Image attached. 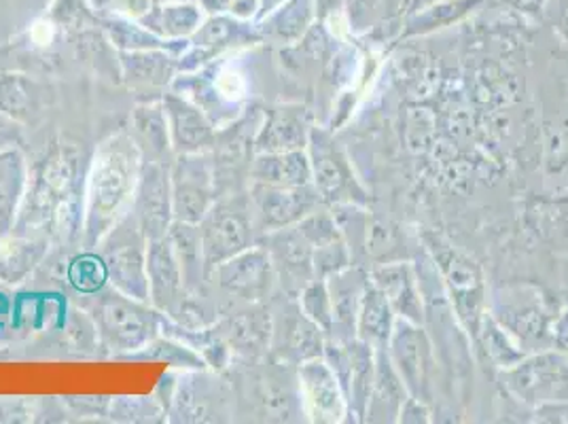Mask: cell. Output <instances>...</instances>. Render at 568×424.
<instances>
[{
  "mask_svg": "<svg viewBox=\"0 0 568 424\" xmlns=\"http://www.w3.org/2000/svg\"><path fill=\"white\" fill-rule=\"evenodd\" d=\"M312 265H314V276L316 279H329L333 274L346 270L353 265V253L346 244L344 238L323 244L312 251Z\"/></svg>",
  "mask_w": 568,
  "mask_h": 424,
  "instance_id": "obj_43",
  "label": "cell"
},
{
  "mask_svg": "<svg viewBox=\"0 0 568 424\" xmlns=\"http://www.w3.org/2000/svg\"><path fill=\"white\" fill-rule=\"evenodd\" d=\"M179 74V55L164 49L119 51V79L144 100H162ZM142 100V102H144Z\"/></svg>",
  "mask_w": 568,
  "mask_h": 424,
  "instance_id": "obj_19",
  "label": "cell"
},
{
  "mask_svg": "<svg viewBox=\"0 0 568 424\" xmlns=\"http://www.w3.org/2000/svg\"><path fill=\"white\" fill-rule=\"evenodd\" d=\"M297 306L308 316L314 325H318L327 335L333 330L332 295L325 279H314L297 295Z\"/></svg>",
  "mask_w": 568,
  "mask_h": 424,
  "instance_id": "obj_40",
  "label": "cell"
},
{
  "mask_svg": "<svg viewBox=\"0 0 568 424\" xmlns=\"http://www.w3.org/2000/svg\"><path fill=\"white\" fill-rule=\"evenodd\" d=\"M327 333L314 325L297 306V300L284 295V306L272 314L270 351L283 365L297 367L325 353Z\"/></svg>",
  "mask_w": 568,
  "mask_h": 424,
  "instance_id": "obj_14",
  "label": "cell"
},
{
  "mask_svg": "<svg viewBox=\"0 0 568 424\" xmlns=\"http://www.w3.org/2000/svg\"><path fill=\"white\" fill-rule=\"evenodd\" d=\"M409 397L402 377L393 367L386 349H376V376L363 423L393 424L399 421L403 401Z\"/></svg>",
  "mask_w": 568,
  "mask_h": 424,
  "instance_id": "obj_27",
  "label": "cell"
},
{
  "mask_svg": "<svg viewBox=\"0 0 568 424\" xmlns=\"http://www.w3.org/2000/svg\"><path fill=\"white\" fill-rule=\"evenodd\" d=\"M426 255L437 270L442 279V286L450 300L452 312L456 314L458 325L469 333V337L477 342L481 319L488 310V295L481 267L469 255L452 246L433 232L423 234Z\"/></svg>",
  "mask_w": 568,
  "mask_h": 424,
  "instance_id": "obj_2",
  "label": "cell"
},
{
  "mask_svg": "<svg viewBox=\"0 0 568 424\" xmlns=\"http://www.w3.org/2000/svg\"><path fill=\"white\" fill-rule=\"evenodd\" d=\"M248 198L255 212L257 232L267 234L274 230H283L297 225L310 212L325 206L323 198L314 185L306 188H274V185H248Z\"/></svg>",
  "mask_w": 568,
  "mask_h": 424,
  "instance_id": "obj_15",
  "label": "cell"
},
{
  "mask_svg": "<svg viewBox=\"0 0 568 424\" xmlns=\"http://www.w3.org/2000/svg\"><path fill=\"white\" fill-rule=\"evenodd\" d=\"M488 312L526 353L549 349L551 327L560 314L541 286L509 284L495 291Z\"/></svg>",
  "mask_w": 568,
  "mask_h": 424,
  "instance_id": "obj_5",
  "label": "cell"
},
{
  "mask_svg": "<svg viewBox=\"0 0 568 424\" xmlns=\"http://www.w3.org/2000/svg\"><path fill=\"white\" fill-rule=\"evenodd\" d=\"M498 4L509 7L526 18H541L547 7V0H497Z\"/></svg>",
  "mask_w": 568,
  "mask_h": 424,
  "instance_id": "obj_46",
  "label": "cell"
},
{
  "mask_svg": "<svg viewBox=\"0 0 568 424\" xmlns=\"http://www.w3.org/2000/svg\"><path fill=\"white\" fill-rule=\"evenodd\" d=\"M325 281L333 306V330L329 337L351 342L356 337V319L363 302V293L369 284V270L353 263Z\"/></svg>",
  "mask_w": 568,
  "mask_h": 424,
  "instance_id": "obj_25",
  "label": "cell"
},
{
  "mask_svg": "<svg viewBox=\"0 0 568 424\" xmlns=\"http://www.w3.org/2000/svg\"><path fill=\"white\" fill-rule=\"evenodd\" d=\"M32 83L22 74H0V113L20 121L32 107Z\"/></svg>",
  "mask_w": 568,
  "mask_h": 424,
  "instance_id": "obj_41",
  "label": "cell"
},
{
  "mask_svg": "<svg viewBox=\"0 0 568 424\" xmlns=\"http://www.w3.org/2000/svg\"><path fill=\"white\" fill-rule=\"evenodd\" d=\"M146 276H149V304L158 312L170 316L187 295V286H185L181 263L176 260L168 238L149 240Z\"/></svg>",
  "mask_w": 568,
  "mask_h": 424,
  "instance_id": "obj_22",
  "label": "cell"
},
{
  "mask_svg": "<svg viewBox=\"0 0 568 424\" xmlns=\"http://www.w3.org/2000/svg\"><path fill=\"white\" fill-rule=\"evenodd\" d=\"M251 183L274 188H306L312 185V165L308 151H281V153H255L251 170Z\"/></svg>",
  "mask_w": 568,
  "mask_h": 424,
  "instance_id": "obj_28",
  "label": "cell"
},
{
  "mask_svg": "<svg viewBox=\"0 0 568 424\" xmlns=\"http://www.w3.org/2000/svg\"><path fill=\"white\" fill-rule=\"evenodd\" d=\"M486 0H437L425 9H418L414 13H405L402 18V39L409 37H426L433 32H439L444 28L463 22L467 16H471L475 9H479Z\"/></svg>",
  "mask_w": 568,
  "mask_h": 424,
  "instance_id": "obj_32",
  "label": "cell"
},
{
  "mask_svg": "<svg viewBox=\"0 0 568 424\" xmlns=\"http://www.w3.org/2000/svg\"><path fill=\"white\" fill-rule=\"evenodd\" d=\"M302 412L318 424L348 423V400L329 363L312 359L297 365Z\"/></svg>",
  "mask_w": 568,
  "mask_h": 424,
  "instance_id": "obj_16",
  "label": "cell"
},
{
  "mask_svg": "<svg viewBox=\"0 0 568 424\" xmlns=\"http://www.w3.org/2000/svg\"><path fill=\"white\" fill-rule=\"evenodd\" d=\"M168 132L174 155L209 153L216 137V123L197 104L172 90L162 95Z\"/></svg>",
  "mask_w": 568,
  "mask_h": 424,
  "instance_id": "obj_21",
  "label": "cell"
},
{
  "mask_svg": "<svg viewBox=\"0 0 568 424\" xmlns=\"http://www.w3.org/2000/svg\"><path fill=\"white\" fill-rule=\"evenodd\" d=\"M430 405L425 401L416 400V397H407L403 401L402 412H399V424H428L430 418Z\"/></svg>",
  "mask_w": 568,
  "mask_h": 424,
  "instance_id": "obj_45",
  "label": "cell"
},
{
  "mask_svg": "<svg viewBox=\"0 0 568 424\" xmlns=\"http://www.w3.org/2000/svg\"><path fill=\"white\" fill-rule=\"evenodd\" d=\"M283 2H286V0H260V13H257V22H261L263 18H267L270 13H274Z\"/></svg>",
  "mask_w": 568,
  "mask_h": 424,
  "instance_id": "obj_49",
  "label": "cell"
},
{
  "mask_svg": "<svg viewBox=\"0 0 568 424\" xmlns=\"http://www.w3.org/2000/svg\"><path fill=\"white\" fill-rule=\"evenodd\" d=\"M214 331L225 340L232 353L260 359L270 353L272 312L263 304H246V307L230 312L221 323H216Z\"/></svg>",
  "mask_w": 568,
  "mask_h": 424,
  "instance_id": "obj_24",
  "label": "cell"
},
{
  "mask_svg": "<svg viewBox=\"0 0 568 424\" xmlns=\"http://www.w3.org/2000/svg\"><path fill=\"white\" fill-rule=\"evenodd\" d=\"M48 236L9 234L0 238V283L20 284L45 260Z\"/></svg>",
  "mask_w": 568,
  "mask_h": 424,
  "instance_id": "obj_31",
  "label": "cell"
},
{
  "mask_svg": "<svg viewBox=\"0 0 568 424\" xmlns=\"http://www.w3.org/2000/svg\"><path fill=\"white\" fill-rule=\"evenodd\" d=\"M358 258L372 261L369 267L379 265V263H388V261L409 260L402 228L397 223H393L390 219L374 216L369 212Z\"/></svg>",
  "mask_w": 568,
  "mask_h": 424,
  "instance_id": "obj_36",
  "label": "cell"
},
{
  "mask_svg": "<svg viewBox=\"0 0 568 424\" xmlns=\"http://www.w3.org/2000/svg\"><path fill=\"white\" fill-rule=\"evenodd\" d=\"M257 244L267 251L274 265L276 284L283 289L284 295L295 297L306 284L316 279L312 265V246L295 225L261 234Z\"/></svg>",
  "mask_w": 568,
  "mask_h": 424,
  "instance_id": "obj_18",
  "label": "cell"
},
{
  "mask_svg": "<svg viewBox=\"0 0 568 424\" xmlns=\"http://www.w3.org/2000/svg\"><path fill=\"white\" fill-rule=\"evenodd\" d=\"M149 32L166 41H185L202 26V9L191 2L151 7L136 20Z\"/></svg>",
  "mask_w": 568,
  "mask_h": 424,
  "instance_id": "obj_35",
  "label": "cell"
},
{
  "mask_svg": "<svg viewBox=\"0 0 568 424\" xmlns=\"http://www.w3.org/2000/svg\"><path fill=\"white\" fill-rule=\"evenodd\" d=\"M498 382L511 400L535 410L568 403V356L556 349L528 353L503 370Z\"/></svg>",
  "mask_w": 568,
  "mask_h": 424,
  "instance_id": "obj_7",
  "label": "cell"
},
{
  "mask_svg": "<svg viewBox=\"0 0 568 424\" xmlns=\"http://www.w3.org/2000/svg\"><path fill=\"white\" fill-rule=\"evenodd\" d=\"M141 165V151L132 134H118L102 142L98 149L85 191L83 216V230L90 249L132 209Z\"/></svg>",
  "mask_w": 568,
  "mask_h": 424,
  "instance_id": "obj_1",
  "label": "cell"
},
{
  "mask_svg": "<svg viewBox=\"0 0 568 424\" xmlns=\"http://www.w3.org/2000/svg\"><path fill=\"white\" fill-rule=\"evenodd\" d=\"M67 276L72 289L79 291L81 295H94L109 284V272H106L104 260L100 258V253H92V251L72 258Z\"/></svg>",
  "mask_w": 568,
  "mask_h": 424,
  "instance_id": "obj_39",
  "label": "cell"
},
{
  "mask_svg": "<svg viewBox=\"0 0 568 424\" xmlns=\"http://www.w3.org/2000/svg\"><path fill=\"white\" fill-rule=\"evenodd\" d=\"M412 0H382L384 4V18H402Z\"/></svg>",
  "mask_w": 568,
  "mask_h": 424,
  "instance_id": "obj_48",
  "label": "cell"
},
{
  "mask_svg": "<svg viewBox=\"0 0 568 424\" xmlns=\"http://www.w3.org/2000/svg\"><path fill=\"white\" fill-rule=\"evenodd\" d=\"M295 228L300 230L302 236L308 240L312 251L323 246V244H329V242L344 238L339 225H337V219H335V214H333L329 206L310 212L308 216H304Z\"/></svg>",
  "mask_w": 568,
  "mask_h": 424,
  "instance_id": "obj_42",
  "label": "cell"
},
{
  "mask_svg": "<svg viewBox=\"0 0 568 424\" xmlns=\"http://www.w3.org/2000/svg\"><path fill=\"white\" fill-rule=\"evenodd\" d=\"M344 7L348 13L351 30L355 32H365L378 26L379 20L384 18L382 0H346Z\"/></svg>",
  "mask_w": 568,
  "mask_h": 424,
  "instance_id": "obj_44",
  "label": "cell"
},
{
  "mask_svg": "<svg viewBox=\"0 0 568 424\" xmlns=\"http://www.w3.org/2000/svg\"><path fill=\"white\" fill-rule=\"evenodd\" d=\"M346 0H316V13L321 18H325L327 13L335 11V7H344Z\"/></svg>",
  "mask_w": 568,
  "mask_h": 424,
  "instance_id": "obj_50",
  "label": "cell"
},
{
  "mask_svg": "<svg viewBox=\"0 0 568 424\" xmlns=\"http://www.w3.org/2000/svg\"><path fill=\"white\" fill-rule=\"evenodd\" d=\"M77 162L74 149L58 147L43 160V164L28 170L24 200L11 234L26 236L30 228L49 225L60 214V209L67 206L74 193Z\"/></svg>",
  "mask_w": 568,
  "mask_h": 424,
  "instance_id": "obj_4",
  "label": "cell"
},
{
  "mask_svg": "<svg viewBox=\"0 0 568 424\" xmlns=\"http://www.w3.org/2000/svg\"><path fill=\"white\" fill-rule=\"evenodd\" d=\"M316 16V0H286L274 13L257 22V30L263 41L288 48L297 46L308 34Z\"/></svg>",
  "mask_w": 568,
  "mask_h": 424,
  "instance_id": "obj_29",
  "label": "cell"
},
{
  "mask_svg": "<svg viewBox=\"0 0 568 424\" xmlns=\"http://www.w3.org/2000/svg\"><path fill=\"white\" fill-rule=\"evenodd\" d=\"M170 185L174 221L200 225L219 198L211 153L176 155L170 164Z\"/></svg>",
  "mask_w": 568,
  "mask_h": 424,
  "instance_id": "obj_12",
  "label": "cell"
},
{
  "mask_svg": "<svg viewBox=\"0 0 568 424\" xmlns=\"http://www.w3.org/2000/svg\"><path fill=\"white\" fill-rule=\"evenodd\" d=\"M312 130L310 111L302 104H276L263 109V121L255 139V153H281L306 149Z\"/></svg>",
  "mask_w": 568,
  "mask_h": 424,
  "instance_id": "obj_23",
  "label": "cell"
},
{
  "mask_svg": "<svg viewBox=\"0 0 568 424\" xmlns=\"http://www.w3.org/2000/svg\"><path fill=\"white\" fill-rule=\"evenodd\" d=\"M209 281L216 284L221 293L242 304H263L276 286L274 265L267 251L261 244L223 261L209 274Z\"/></svg>",
  "mask_w": 568,
  "mask_h": 424,
  "instance_id": "obj_13",
  "label": "cell"
},
{
  "mask_svg": "<svg viewBox=\"0 0 568 424\" xmlns=\"http://www.w3.org/2000/svg\"><path fill=\"white\" fill-rule=\"evenodd\" d=\"M395 323H397V314L390 306V302L386 300V295L379 291L378 286L369 281L358 307L356 340L374 349H386L395 330Z\"/></svg>",
  "mask_w": 568,
  "mask_h": 424,
  "instance_id": "obj_33",
  "label": "cell"
},
{
  "mask_svg": "<svg viewBox=\"0 0 568 424\" xmlns=\"http://www.w3.org/2000/svg\"><path fill=\"white\" fill-rule=\"evenodd\" d=\"M351 376L346 384V400H348V423H363L367 401L372 395L374 376H376V349L361 342L351 340Z\"/></svg>",
  "mask_w": 568,
  "mask_h": 424,
  "instance_id": "obj_34",
  "label": "cell"
},
{
  "mask_svg": "<svg viewBox=\"0 0 568 424\" xmlns=\"http://www.w3.org/2000/svg\"><path fill=\"white\" fill-rule=\"evenodd\" d=\"M475 349H479L481 353L486 354V359L497 367L498 372L514 367L528 354L507 331L498 325L495 316L488 310L481 319Z\"/></svg>",
  "mask_w": 568,
  "mask_h": 424,
  "instance_id": "obj_38",
  "label": "cell"
},
{
  "mask_svg": "<svg viewBox=\"0 0 568 424\" xmlns=\"http://www.w3.org/2000/svg\"><path fill=\"white\" fill-rule=\"evenodd\" d=\"M263 121V109L248 107L225 128H216L211 160H213L216 193L230 195L251 185L248 170L255 158V139Z\"/></svg>",
  "mask_w": 568,
  "mask_h": 424,
  "instance_id": "obj_8",
  "label": "cell"
},
{
  "mask_svg": "<svg viewBox=\"0 0 568 424\" xmlns=\"http://www.w3.org/2000/svg\"><path fill=\"white\" fill-rule=\"evenodd\" d=\"M28 185L24 153L13 147L0 151V238L9 236L18 221Z\"/></svg>",
  "mask_w": 568,
  "mask_h": 424,
  "instance_id": "obj_30",
  "label": "cell"
},
{
  "mask_svg": "<svg viewBox=\"0 0 568 424\" xmlns=\"http://www.w3.org/2000/svg\"><path fill=\"white\" fill-rule=\"evenodd\" d=\"M130 211L146 240L168 236V230L174 223L170 164L142 162Z\"/></svg>",
  "mask_w": 568,
  "mask_h": 424,
  "instance_id": "obj_17",
  "label": "cell"
},
{
  "mask_svg": "<svg viewBox=\"0 0 568 424\" xmlns=\"http://www.w3.org/2000/svg\"><path fill=\"white\" fill-rule=\"evenodd\" d=\"M369 281L386 295L397 319L425 325L426 304L423 281L412 261H388V263L372 265Z\"/></svg>",
  "mask_w": 568,
  "mask_h": 424,
  "instance_id": "obj_20",
  "label": "cell"
},
{
  "mask_svg": "<svg viewBox=\"0 0 568 424\" xmlns=\"http://www.w3.org/2000/svg\"><path fill=\"white\" fill-rule=\"evenodd\" d=\"M386 353L402 377L407 393L430 405L435 400L437 359L425 325L397 319L393 335L386 344Z\"/></svg>",
  "mask_w": 568,
  "mask_h": 424,
  "instance_id": "obj_11",
  "label": "cell"
},
{
  "mask_svg": "<svg viewBox=\"0 0 568 424\" xmlns=\"http://www.w3.org/2000/svg\"><path fill=\"white\" fill-rule=\"evenodd\" d=\"M132 139L141 151L142 162L172 164L176 158L168 132L162 100H144L132 111Z\"/></svg>",
  "mask_w": 568,
  "mask_h": 424,
  "instance_id": "obj_26",
  "label": "cell"
},
{
  "mask_svg": "<svg viewBox=\"0 0 568 424\" xmlns=\"http://www.w3.org/2000/svg\"><path fill=\"white\" fill-rule=\"evenodd\" d=\"M558 30L568 37V0H558Z\"/></svg>",
  "mask_w": 568,
  "mask_h": 424,
  "instance_id": "obj_51",
  "label": "cell"
},
{
  "mask_svg": "<svg viewBox=\"0 0 568 424\" xmlns=\"http://www.w3.org/2000/svg\"><path fill=\"white\" fill-rule=\"evenodd\" d=\"M551 346L568 356V307H565L551 327Z\"/></svg>",
  "mask_w": 568,
  "mask_h": 424,
  "instance_id": "obj_47",
  "label": "cell"
},
{
  "mask_svg": "<svg viewBox=\"0 0 568 424\" xmlns=\"http://www.w3.org/2000/svg\"><path fill=\"white\" fill-rule=\"evenodd\" d=\"M104 32L109 34V41L119 51H146V49H164L174 55H181L190 41H166L153 32H149L144 26L123 18L104 20Z\"/></svg>",
  "mask_w": 568,
  "mask_h": 424,
  "instance_id": "obj_37",
  "label": "cell"
},
{
  "mask_svg": "<svg viewBox=\"0 0 568 424\" xmlns=\"http://www.w3.org/2000/svg\"><path fill=\"white\" fill-rule=\"evenodd\" d=\"M433 2H437V0H412V2L407 4L405 13H414V11H418V9H425L428 4H433ZM405 13H403V16H405Z\"/></svg>",
  "mask_w": 568,
  "mask_h": 424,
  "instance_id": "obj_52",
  "label": "cell"
},
{
  "mask_svg": "<svg viewBox=\"0 0 568 424\" xmlns=\"http://www.w3.org/2000/svg\"><path fill=\"white\" fill-rule=\"evenodd\" d=\"M100 258L109 272V284L119 293L149 304L146 276V244L149 240L134 219L132 211L111 228L100 242Z\"/></svg>",
  "mask_w": 568,
  "mask_h": 424,
  "instance_id": "obj_9",
  "label": "cell"
},
{
  "mask_svg": "<svg viewBox=\"0 0 568 424\" xmlns=\"http://www.w3.org/2000/svg\"><path fill=\"white\" fill-rule=\"evenodd\" d=\"M310 165H312V185L323 198L325 206L337 204H356L369 206V195L356 181L353 165L346 153L335 141L333 130L312 125L308 147Z\"/></svg>",
  "mask_w": 568,
  "mask_h": 424,
  "instance_id": "obj_10",
  "label": "cell"
},
{
  "mask_svg": "<svg viewBox=\"0 0 568 424\" xmlns=\"http://www.w3.org/2000/svg\"><path fill=\"white\" fill-rule=\"evenodd\" d=\"M200 240L206 281L214 267L223 261L232 260L237 253L257 244V225L255 212L246 191L216 198L213 209L202 219Z\"/></svg>",
  "mask_w": 568,
  "mask_h": 424,
  "instance_id": "obj_6",
  "label": "cell"
},
{
  "mask_svg": "<svg viewBox=\"0 0 568 424\" xmlns=\"http://www.w3.org/2000/svg\"><path fill=\"white\" fill-rule=\"evenodd\" d=\"M90 316L100 344L113 353L142 351L162 330V312L119 293L111 284L94 293Z\"/></svg>",
  "mask_w": 568,
  "mask_h": 424,
  "instance_id": "obj_3",
  "label": "cell"
}]
</instances>
